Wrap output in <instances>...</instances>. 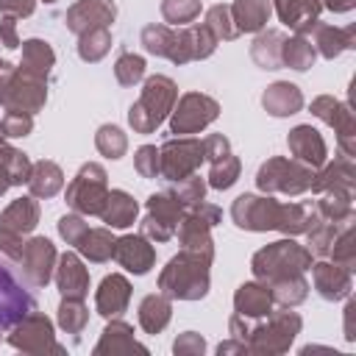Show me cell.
Segmentation results:
<instances>
[{
    "label": "cell",
    "instance_id": "f546056e",
    "mask_svg": "<svg viewBox=\"0 0 356 356\" xmlns=\"http://www.w3.org/2000/svg\"><path fill=\"white\" fill-rule=\"evenodd\" d=\"M312 58H314V53H312V47H306L303 42H289V44L284 47V61L292 64L295 70H306V67L312 64Z\"/></svg>",
    "mask_w": 356,
    "mask_h": 356
},
{
    "label": "cell",
    "instance_id": "603a6c76",
    "mask_svg": "<svg viewBox=\"0 0 356 356\" xmlns=\"http://www.w3.org/2000/svg\"><path fill=\"white\" fill-rule=\"evenodd\" d=\"M28 175V159L17 150L0 153V192H6L8 184H19Z\"/></svg>",
    "mask_w": 356,
    "mask_h": 356
},
{
    "label": "cell",
    "instance_id": "7402d4cb",
    "mask_svg": "<svg viewBox=\"0 0 356 356\" xmlns=\"http://www.w3.org/2000/svg\"><path fill=\"white\" fill-rule=\"evenodd\" d=\"M92 261H103L114 253V239L108 236V231L97 228V231H83V236L75 242Z\"/></svg>",
    "mask_w": 356,
    "mask_h": 356
},
{
    "label": "cell",
    "instance_id": "8992f818",
    "mask_svg": "<svg viewBox=\"0 0 356 356\" xmlns=\"http://www.w3.org/2000/svg\"><path fill=\"white\" fill-rule=\"evenodd\" d=\"M8 342L25 353H44V350H61L53 339V325L44 314H28L25 320H19V325L11 331Z\"/></svg>",
    "mask_w": 356,
    "mask_h": 356
},
{
    "label": "cell",
    "instance_id": "9a60e30c",
    "mask_svg": "<svg viewBox=\"0 0 356 356\" xmlns=\"http://www.w3.org/2000/svg\"><path fill=\"white\" fill-rule=\"evenodd\" d=\"M128 350H142V353H145V348L136 345L131 325H125V323H111V325L103 331V339L95 345V353H97V356H100V353H128Z\"/></svg>",
    "mask_w": 356,
    "mask_h": 356
},
{
    "label": "cell",
    "instance_id": "5b68a950",
    "mask_svg": "<svg viewBox=\"0 0 356 356\" xmlns=\"http://www.w3.org/2000/svg\"><path fill=\"white\" fill-rule=\"evenodd\" d=\"M70 203L78 209V211H86V214H97L106 203V172L97 167V164H86L75 184L70 186Z\"/></svg>",
    "mask_w": 356,
    "mask_h": 356
},
{
    "label": "cell",
    "instance_id": "ba28073f",
    "mask_svg": "<svg viewBox=\"0 0 356 356\" xmlns=\"http://www.w3.org/2000/svg\"><path fill=\"white\" fill-rule=\"evenodd\" d=\"M217 117V103L203 97V95H186L181 100V108L172 117V131L175 134H189L203 128L206 122H211Z\"/></svg>",
    "mask_w": 356,
    "mask_h": 356
},
{
    "label": "cell",
    "instance_id": "3957f363",
    "mask_svg": "<svg viewBox=\"0 0 356 356\" xmlns=\"http://www.w3.org/2000/svg\"><path fill=\"white\" fill-rule=\"evenodd\" d=\"M298 328H300V317L298 314H289V312L273 314L267 325L248 331V339H250L248 350H256V353H278V350H286L292 345Z\"/></svg>",
    "mask_w": 356,
    "mask_h": 356
},
{
    "label": "cell",
    "instance_id": "4316f807",
    "mask_svg": "<svg viewBox=\"0 0 356 356\" xmlns=\"http://www.w3.org/2000/svg\"><path fill=\"white\" fill-rule=\"evenodd\" d=\"M97 147H100L106 156L117 159V156L125 150V136H122V131H120V128H114V125L100 128V134H97Z\"/></svg>",
    "mask_w": 356,
    "mask_h": 356
},
{
    "label": "cell",
    "instance_id": "f1b7e54d",
    "mask_svg": "<svg viewBox=\"0 0 356 356\" xmlns=\"http://www.w3.org/2000/svg\"><path fill=\"white\" fill-rule=\"evenodd\" d=\"M197 0H164V17L170 22H186L197 14Z\"/></svg>",
    "mask_w": 356,
    "mask_h": 356
},
{
    "label": "cell",
    "instance_id": "d4e9b609",
    "mask_svg": "<svg viewBox=\"0 0 356 356\" xmlns=\"http://www.w3.org/2000/svg\"><path fill=\"white\" fill-rule=\"evenodd\" d=\"M317 289L323 298H342L348 292V275L345 273L334 275V267L320 264L317 267Z\"/></svg>",
    "mask_w": 356,
    "mask_h": 356
},
{
    "label": "cell",
    "instance_id": "7a4b0ae2",
    "mask_svg": "<svg viewBox=\"0 0 356 356\" xmlns=\"http://www.w3.org/2000/svg\"><path fill=\"white\" fill-rule=\"evenodd\" d=\"M172 97H175V86H172L170 78H161V75L150 78V81L145 83L142 100L131 108V125H134L136 131H142V134L153 131V128L164 120V114H167Z\"/></svg>",
    "mask_w": 356,
    "mask_h": 356
},
{
    "label": "cell",
    "instance_id": "74e56055",
    "mask_svg": "<svg viewBox=\"0 0 356 356\" xmlns=\"http://www.w3.org/2000/svg\"><path fill=\"white\" fill-rule=\"evenodd\" d=\"M0 33H3V39H6L8 47H17V44H19L17 36H14V22H11V19H6V22L0 25Z\"/></svg>",
    "mask_w": 356,
    "mask_h": 356
},
{
    "label": "cell",
    "instance_id": "ffe728a7",
    "mask_svg": "<svg viewBox=\"0 0 356 356\" xmlns=\"http://www.w3.org/2000/svg\"><path fill=\"white\" fill-rule=\"evenodd\" d=\"M36 225V206L31 200H17L6 214H3V231L8 234H22Z\"/></svg>",
    "mask_w": 356,
    "mask_h": 356
},
{
    "label": "cell",
    "instance_id": "cb8c5ba5",
    "mask_svg": "<svg viewBox=\"0 0 356 356\" xmlns=\"http://www.w3.org/2000/svg\"><path fill=\"white\" fill-rule=\"evenodd\" d=\"M58 186H61V172H58L56 164L42 161V164L33 167V175H31V189H33V195H44V197H47V195H53Z\"/></svg>",
    "mask_w": 356,
    "mask_h": 356
},
{
    "label": "cell",
    "instance_id": "83f0119b",
    "mask_svg": "<svg viewBox=\"0 0 356 356\" xmlns=\"http://www.w3.org/2000/svg\"><path fill=\"white\" fill-rule=\"evenodd\" d=\"M236 172H239L236 159L225 153V156H222V164H220V161H214V170H211V186H217V189L231 186V184L236 181Z\"/></svg>",
    "mask_w": 356,
    "mask_h": 356
},
{
    "label": "cell",
    "instance_id": "6da1fadb",
    "mask_svg": "<svg viewBox=\"0 0 356 356\" xmlns=\"http://www.w3.org/2000/svg\"><path fill=\"white\" fill-rule=\"evenodd\" d=\"M209 259H200L197 253H181L175 256L167 270L161 273V289L170 298H181V300H195L203 298L209 289V270H206Z\"/></svg>",
    "mask_w": 356,
    "mask_h": 356
},
{
    "label": "cell",
    "instance_id": "30bf717a",
    "mask_svg": "<svg viewBox=\"0 0 356 356\" xmlns=\"http://www.w3.org/2000/svg\"><path fill=\"white\" fill-rule=\"evenodd\" d=\"M53 245L47 239H33L31 245L22 248V273L31 278V284L36 286H44L47 278H50V267H53Z\"/></svg>",
    "mask_w": 356,
    "mask_h": 356
},
{
    "label": "cell",
    "instance_id": "d6986e66",
    "mask_svg": "<svg viewBox=\"0 0 356 356\" xmlns=\"http://www.w3.org/2000/svg\"><path fill=\"white\" fill-rule=\"evenodd\" d=\"M264 106L267 111H273L275 117H284V114H292L298 106H300V95L292 83H275L267 89L264 95Z\"/></svg>",
    "mask_w": 356,
    "mask_h": 356
},
{
    "label": "cell",
    "instance_id": "f35d334b",
    "mask_svg": "<svg viewBox=\"0 0 356 356\" xmlns=\"http://www.w3.org/2000/svg\"><path fill=\"white\" fill-rule=\"evenodd\" d=\"M231 350H248V345H245V342H225V345L217 348L220 356H222V353H231Z\"/></svg>",
    "mask_w": 356,
    "mask_h": 356
},
{
    "label": "cell",
    "instance_id": "277c9868",
    "mask_svg": "<svg viewBox=\"0 0 356 356\" xmlns=\"http://www.w3.org/2000/svg\"><path fill=\"white\" fill-rule=\"evenodd\" d=\"M31 312H36L33 298L17 281V275L11 273V267L6 261H0V328L17 325Z\"/></svg>",
    "mask_w": 356,
    "mask_h": 356
},
{
    "label": "cell",
    "instance_id": "2e32d148",
    "mask_svg": "<svg viewBox=\"0 0 356 356\" xmlns=\"http://www.w3.org/2000/svg\"><path fill=\"white\" fill-rule=\"evenodd\" d=\"M234 303H236L239 317H264V314H270V295H267V289H261L256 284L239 286Z\"/></svg>",
    "mask_w": 356,
    "mask_h": 356
},
{
    "label": "cell",
    "instance_id": "4dcf8cb0",
    "mask_svg": "<svg viewBox=\"0 0 356 356\" xmlns=\"http://www.w3.org/2000/svg\"><path fill=\"white\" fill-rule=\"evenodd\" d=\"M142 72H145V61H142L139 56H122V58L117 61V78H120L122 83L139 81Z\"/></svg>",
    "mask_w": 356,
    "mask_h": 356
},
{
    "label": "cell",
    "instance_id": "d6a6232c",
    "mask_svg": "<svg viewBox=\"0 0 356 356\" xmlns=\"http://www.w3.org/2000/svg\"><path fill=\"white\" fill-rule=\"evenodd\" d=\"M136 170L142 175H147V178H153L159 172V153H156V147H139V153H136Z\"/></svg>",
    "mask_w": 356,
    "mask_h": 356
},
{
    "label": "cell",
    "instance_id": "836d02e7",
    "mask_svg": "<svg viewBox=\"0 0 356 356\" xmlns=\"http://www.w3.org/2000/svg\"><path fill=\"white\" fill-rule=\"evenodd\" d=\"M3 131H6L8 136H25V134L31 131V117H25L22 111H11V114L6 117Z\"/></svg>",
    "mask_w": 356,
    "mask_h": 356
},
{
    "label": "cell",
    "instance_id": "5bb4252c",
    "mask_svg": "<svg viewBox=\"0 0 356 356\" xmlns=\"http://www.w3.org/2000/svg\"><path fill=\"white\" fill-rule=\"evenodd\" d=\"M117 248H114V253H117V259L131 270V273H147L150 270V264H153V250H150V245L145 242V239H139V236H125V239H120V242H114Z\"/></svg>",
    "mask_w": 356,
    "mask_h": 356
},
{
    "label": "cell",
    "instance_id": "484cf974",
    "mask_svg": "<svg viewBox=\"0 0 356 356\" xmlns=\"http://www.w3.org/2000/svg\"><path fill=\"white\" fill-rule=\"evenodd\" d=\"M58 323L70 334H78L86 325V309H83L81 298H64V303L58 309Z\"/></svg>",
    "mask_w": 356,
    "mask_h": 356
},
{
    "label": "cell",
    "instance_id": "d590c367",
    "mask_svg": "<svg viewBox=\"0 0 356 356\" xmlns=\"http://www.w3.org/2000/svg\"><path fill=\"white\" fill-rule=\"evenodd\" d=\"M178 195H181L184 200H189V203H197V200L203 197V181H200V178H189L186 184L178 186Z\"/></svg>",
    "mask_w": 356,
    "mask_h": 356
},
{
    "label": "cell",
    "instance_id": "e575fe53",
    "mask_svg": "<svg viewBox=\"0 0 356 356\" xmlns=\"http://www.w3.org/2000/svg\"><path fill=\"white\" fill-rule=\"evenodd\" d=\"M58 231H61V236L64 239H70L72 245L83 236V231H86V225L78 220V217H61V222H58Z\"/></svg>",
    "mask_w": 356,
    "mask_h": 356
},
{
    "label": "cell",
    "instance_id": "8fae6325",
    "mask_svg": "<svg viewBox=\"0 0 356 356\" xmlns=\"http://www.w3.org/2000/svg\"><path fill=\"white\" fill-rule=\"evenodd\" d=\"M128 298H131L128 281L122 275H108V278H103V284L97 289V312L103 317H117L125 312Z\"/></svg>",
    "mask_w": 356,
    "mask_h": 356
},
{
    "label": "cell",
    "instance_id": "e0dca14e",
    "mask_svg": "<svg viewBox=\"0 0 356 356\" xmlns=\"http://www.w3.org/2000/svg\"><path fill=\"white\" fill-rule=\"evenodd\" d=\"M100 214H103V220H106L108 225L125 228V225H131L134 217H136V203H134L125 192H111V195H106V206L100 209Z\"/></svg>",
    "mask_w": 356,
    "mask_h": 356
},
{
    "label": "cell",
    "instance_id": "ac0fdd59",
    "mask_svg": "<svg viewBox=\"0 0 356 356\" xmlns=\"http://www.w3.org/2000/svg\"><path fill=\"white\" fill-rule=\"evenodd\" d=\"M139 323L147 334H159L170 323V303L159 295H147L139 306Z\"/></svg>",
    "mask_w": 356,
    "mask_h": 356
},
{
    "label": "cell",
    "instance_id": "9c48e42d",
    "mask_svg": "<svg viewBox=\"0 0 356 356\" xmlns=\"http://www.w3.org/2000/svg\"><path fill=\"white\" fill-rule=\"evenodd\" d=\"M164 156V172L170 175V178H181V175H186V172H192L195 167H197V161L203 159V145H197V142H192V139H184V142H170V145H164V150H161Z\"/></svg>",
    "mask_w": 356,
    "mask_h": 356
},
{
    "label": "cell",
    "instance_id": "52a82bcc",
    "mask_svg": "<svg viewBox=\"0 0 356 356\" xmlns=\"http://www.w3.org/2000/svg\"><path fill=\"white\" fill-rule=\"evenodd\" d=\"M306 261H309V259H306V253H303L300 248H295L292 242H278V245L261 250V253L253 259V270H256L259 278H275L281 270H286V264L295 267V270H306V267H303Z\"/></svg>",
    "mask_w": 356,
    "mask_h": 356
},
{
    "label": "cell",
    "instance_id": "8d00e7d4",
    "mask_svg": "<svg viewBox=\"0 0 356 356\" xmlns=\"http://www.w3.org/2000/svg\"><path fill=\"white\" fill-rule=\"evenodd\" d=\"M0 8L3 11H14V14H31L33 3L31 0H0Z\"/></svg>",
    "mask_w": 356,
    "mask_h": 356
},
{
    "label": "cell",
    "instance_id": "1f68e13d",
    "mask_svg": "<svg viewBox=\"0 0 356 356\" xmlns=\"http://www.w3.org/2000/svg\"><path fill=\"white\" fill-rule=\"evenodd\" d=\"M172 350L178 353V356H184V353H203L206 350V342H203V337L200 334H195V331H186V334H181L178 339H175V345H172Z\"/></svg>",
    "mask_w": 356,
    "mask_h": 356
},
{
    "label": "cell",
    "instance_id": "4fadbf2b",
    "mask_svg": "<svg viewBox=\"0 0 356 356\" xmlns=\"http://www.w3.org/2000/svg\"><path fill=\"white\" fill-rule=\"evenodd\" d=\"M58 289H61L64 298H83L89 292V275H86L83 264L78 261V256H72V253H64L61 256Z\"/></svg>",
    "mask_w": 356,
    "mask_h": 356
},
{
    "label": "cell",
    "instance_id": "7c38bea8",
    "mask_svg": "<svg viewBox=\"0 0 356 356\" xmlns=\"http://www.w3.org/2000/svg\"><path fill=\"white\" fill-rule=\"evenodd\" d=\"M147 206H150V217L145 220V234H153L156 239H167L172 234V225L178 222V206L170 203V197L164 195H153Z\"/></svg>",
    "mask_w": 356,
    "mask_h": 356
},
{
    "label": "cell",
    "instance_id": "44dd1931",
    "mask_svg": "<svg viewBox=\"0 0 356 356\" xmlns=\"http://www.w3.org/2000/svg\"><path fill=\"white\" fill-rule=\"evenodd\" d=\"M234 14H236L239 28H245V31H256V28H261V25L267 22L270 6H267V0H236Z\"/></svg>",
    "mask_w": 356,
    "mask_h": 356
}]
</instances>
